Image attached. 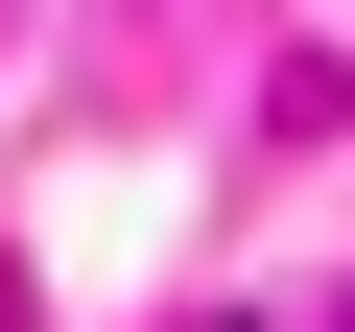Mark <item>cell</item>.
I'll use <instances>...</instances> for the list:
<instances>
[]
</instances>
